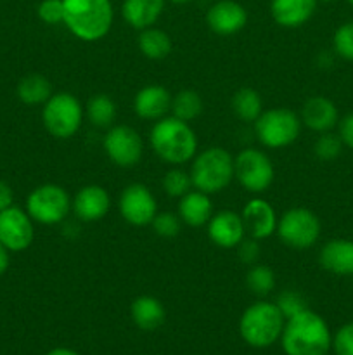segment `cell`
Segmentation results:
<instances>
[{
    "instance_id": "cell-22",
    "label": "cell",
    "mask_w": 353,
    "mask_h": 355,
    "mask_svg": "<svg viewBox=\"0 0 353 355\" xmlns=\"http://www.w3.org/2000/svg\"><path fill=\"white\" fill-rule=\"evenodd\" d=\"M179 217L182 224L190 227H203L213 217V205L210 194L201 191H189L185 196L180 198Z\"/></svg>"
},
{
    "instance_id": "cell-1",
    "label": "cell",
    "mask_w": 353,
    "mask_h": 355,
    "mask_svg": "<svg viewBox=\"0 0 353 355\" xmlns=\"http://www.w3.org/2000/svg\"><path fill=\"white\" fill-rule=\"evenodd\" d=\"M280 345L286 355H327L332 349L331 329L322 315L307 309L286 319Z\"/></svg>"
},
{
    "instance_id": "cell-9",
    "label": "cell",
    "mask_w": 353,
    "mask_h": 355,
    "mask_svg": "<svg viewBox=\"0 0 353 355\" xmlns=\"http://www.w3.org/2000/svg\"><path fill=\"white\" fill-rule=\"evenodd\" d=\"M277 236L293 250H310L318 241L322 232L320 220L308 208L294 207L284 211L277 220Z\"/></svg>"
},
{
    "instance_id": "cell-33",
    "label": "cell",
    "mask_w": 353,
    "mask_h": 355,
    "mask_svg": "<svg viewBox=\"0 0 353 355\" xmlns=\"http://www.w3.org/2000/svg\"><path fill=\"white\" fill-rule=\"evenodd\" d=\"M152 229L159 238H175L179 236L180 229H182V220L176 214L172 211H163V214H156V217L151 222Z\"/></svg>"
},
{
    "instance_id": "cell-38",
    "label": "cell",
    "mask_w": 353,
    "mask_h": 355,
    "mask_svg": "<svg viewBox=\"0 0 353 355\" xmlns=\"http://www.w3.org/2000/svg\"><path fill=\"white\" fill-rule=\"evenodd\" d=\"M237 255L239 260H241L242 263H246V266H255V263H258L260 255H262V248H260L258 245V239H242L237 245Z\"/></svg>"
},
{
    "instance_id": "cell-34",
    "label": "cell",
    "mask_w": 353,
    "mask_h": 355,
    "mask_svg": "<svg viewBox=\"0 0 353 355\" xmlns=\"http://www.w3.org/2000/svg\"><path fill=\"white\" fill-rule=\"evenodd\" d=\"M277 307L280 309V312H282V315L286 319L293 318V315L300 314V312L307 311L308 305H307V300H305V297L301 293H298V291L294 290H286L282 291V293L277 297Z\"/></svg>"
},
{
    "instance_id": "cell-45",
    "label": "cell",
    "mask_w": 353,
    "mask_h": 355,
    "mask_svg": "<svg viewBox=\"0 0 353 355\" xmlns=\"http://www.w3.org/2000/svg\"><path fill=\"white\" fill-rule=\"evenodd\" d=\"M348 2H350V6H352V7H353V0H348Z\"/></svg>"
},
{
    "instance_id": "cell-24",
    "label": "cell",
    "mask_w": 353,
    "mask_h": 355,
    "mask_svg": "<svg viewBox=\"0 0 353 355\" xmlns=\"http://www.w3.org/2000/svg\"><path fill=\"white\" fill-rule=\"evenodd\" d=\"M166 0H125L121 14L127 24L135 30L151 28L165 10Z\"/></svg>"
},
{
    "instance_id": "cell-15",
    "label": "cell",
    "mask_w": 353,
    "mask_h": 355,
    "mask_svg": "<svg viewBox=\"0 0 353 355\" xmlns=\"http://www.w3.org/2000/svg\"><path fill=\"white\" fill-rule=\"evenodd\" d=\"M111 210V198L102 186L90 184L82 187L71 200V211L82 222L102 220Z\"/></svg>"
},
{
    "instance_id": "cell-5",
    "label": "cell",
    "mask_w": 353,
    "mask_h": 355,
    "mask_svg": "<svg viewBox=\"0 0 353 355\" xmlns=\"http://www.w3.org/2000/svg\"><path fill=\"white\" fill-rule=\"evenodd\" d=\"M192 187L206 194L221 193L234 179V158L224 148H208L192 158Z\"/></svg>"
},
{
    "instance_id": "cell-8",
    "label": "cell",
    "mask_w": 353,
    "mask_h": 355,
    "mask_svg": "<svg viewBox=\"0 0 353 355\" xmlns=\"http://www.w3.org/2000/svg\"><path fill=\"white\" fill-rule=\"evenodd\" d=\"M26 211L31 220L42 225L61 224L71 211V198L57 184H42L35 187L26 200Z\"/></svg>"
},
{
    "instance_id": "cell-17",
    "label": "cell",
    "mask_w": 353,
    "mask_h": 355,
    "mask_svg": "<svg viewBox=\"0 0 353 355\" xmlns=\"http://www.w3.org/2000/svg\"><path fill=\"white\" fill-rule=\"evenodd\" d=\"M246 231L241 215L230 210L213 214L208 222V238L215 246L221 250L235 248L244 239Z\"/></svg>"
},
{
    "instance_id": "cell-7",
    "label": "cell",
    "mask_w": 353,
    "mask_h": 355,
    "mask_svg": "<svg viewBox=\"0 0 353 355\" xmlns=\"http://www.w3.org/2000/svg\"><path fill=\"white\" fill-rule=\"evenodd\" d=\"M253 125L260 144L270 149L287 148L296 141L301 132V118L287 107L263 111Z\"/></svg>"
},
{
    "instance_id": "cell-44",
    "label": "cell",
    "mask_w": 353,
    "mask_h": 355,
    "mask_svg": "<svg viewBox=\"0 0 353 355\" xmlns=\"http://www.w3.org/2000/svg\"><path fill=\"white\" fill-rule=\"evenodd\" d=\"M320 2H334V0H320Z\"/></svg>"
},
{
    "instance_id": "cell-10",
    "label": "cell",
    "mask_w": 353,
    "mask_h": 355,
    "mask_svg": "<svg viewBox=\"0 0 353 355\" xmlns=\"http://www.w3.org/2000/svg\"><path fill=\"white\" fill-rule=\"evenodd\" d=\"M275 168L263 151L248 148L234 158V179L253 194H262L272 186Z\"/></svg>"
},
{
    "instance_id": "cell-12",
    "label": "cell",
    "mask_w": 353,
    "mask_h": 355,
    "mask_svg": "<svg viewBox=\"0 0 353 355\" xmlns=\"http://www.w3.org/2000/svg\"><path fill=\"white\" fill-rule=\"evenodd\" d=\"M118 210L127 224L134 227H145L151 225L152 218L158 214V201L144 184H130L121 193Z\"/></svg>"
},
{
    "instance_id": "cell-13",
    "label": "cell",
    "mask_w": 353,
    "mask_h": 355,
    "mask_svg": "<svg viewBox=\"0 0 353 355\" xmlns=\"http://www.w3.org/2000/svg\"><path fill=\"white\" fill-rule=\"evenodd\" d=\"M35 238L33 220L26 210L9 207L0 211V243L10 253L24 252L31 246Z\"/></svg>"
},
{
    "instance_id": "cell-4",
    "label": "cell",
    "mask_w": 353,
    "mask_h": 355,
    "mask_svg": "<svg viewBox=\"0 0 353 355\" xmlns=\"http://www.w3.org/2000/svg\"><path fill=\"white\" fill-rule=\"evenodd\" d=\"M286 318L275 302L260 300L249 305L239 319V335L255 349H266L279 342Z\"/></svg>"
},
{
    "instance_id": "cell-41",
    "label": "cell",
    "mask_w": 353,
    "mask_h": 355,
    "mask_svg": "<svg viewBox=\"0 0 353 355\" xmlns=\"http://www.w3.org/2000/svg\"><path fill=\"white\" fill-rule=\"evenodd\" d=\"M9 250L6 248V246L0 243V276H3L6 274V270L9 269V263H10V259H9Z\"/></svg>"
},
{
    "instance_id": "cell-36",
    "label": "cell",
    "mask_w": 353,
    "mask_h": 355,
    "mask_svg": "<svg viewBox=\"0 0 353 355\" xmlns=\"http://www.w3.org/2000/svg\"><path fill=\"white\" fill-rule=\"evenodd\" d=\"M37 14L45 24H59L64 21V3L62 0H42L37 7Z\"/></svg>"
},
{
    "instance_id": "cell-29",
    "label": "cell",
    "mask_w": 353,
    "mask_h": 355,
    "mask_svg": "<svg viewBox=\"0 0 353 355\" xmlns=\"http://www.w3.org/2000/svg\"><path fill=\"white\" fill-rule=\"evenodd\" d=\"M172 116L182 121H192L203 113V97L192 89H183L172 97Z\"/></svg>"
},
{
    "instance_id": "cell-11",
    "label": "cell",
    "mask_w": 353,
    "mask_h": 355,
    "mask_svg": "<svg viewBox=\"0 0 353 355\" xmlns=\"http://www.w3.org/2000/svg\"><path fill=\"white\" fill-rule=\"evenodd\" d=\"M104 151L107 158L121 168H132L144 155L141 134L128 125H113L104 135Z\"/></svg>"
},
{
    "instance_id": "cell-18",
    "label": "cell",
    "mask_w": 353,
    "mask_h": 355,
    "mask_svg": "<svg viewBox=\"0 0 353 355\" xmlns=\"http://www.w3.org/2000/svg\"><path fill=\"white\" fill-rule=\"evenodd\" d=\"M172 107V94L163 85H145L135 94L134 111L142 120L158 121Z\"/></svg>"
},
{
    "instance_id": "cell-23",
    "label": "cell",
    "mask_w": 353,
    "mask_h": 355,
    "mask_svg": "<svg viewBox=\"0 0 353 355\" xmlns=\"http://www.w3.org/2000/svg\"><path fill=\"white\" fill-rule=\"evenodd\" d=\"M130 318L134 324L142 331H156L165 324L166 311L156 297L142 295L132 302Z\"/></svg>"
},
{
    "instance_id": "cell-14",
    "label": "cell",
    "mask_w": 353,
    "mask_h": 355,
    "mask_svg": "<svg viewBox=\"0 0 353 355\" xmlns=\"http://www.w3.org/2000/svg\"><path fill=\"white\" fill-rule=\"evenodd\" d=\"M241 218L246 234L258 241L270 238L277 231V220H279L272 205L263 198L249 200L242 208Z\"/></svg>"
},
{
    "instance_id": "cell-39",
    "label": "cell",
    "mask_w": 353,
    "mask_h": 355,
    "mask_svg": "<svg viewBox=\"0 0 353 355\" xmlns=\"http://www.w3.org/2000/svg\"><path fill=\"white\" fill-rule=\"evenodd\" d=\"M339 137H341L343 144L346 148L353 149V113L346 114L341 121H339Z\"/></svg>"
},
{
    "instance_id": "cell-40",
    "label": "cell",
    "mask_w": 353,
    "mask_h": 355,
    "mask_svg": "<svg viewBox=\"0 0 353 355\" xmlns=\"http://www.w3.org/2000/svg\"><path fill=\"white\" fill-rule=\"evenodd\" d=\"M14 203V191L7 182L0 180V211L7 210Z\"/></svg>"
},
{
    "instance_id": "cell-27",
    "label": "cell",
    "mask_w": 353,
    "mask_h": 355,
    "mask_svg": "<svg viewBox=\"0 0 353 355\" xmlns=\"http://www.w3.org/2000/svg\"><path fill=\"white\" fill-rule=\"evenodd\" d=\"M235 116L246 123H255L256 118L263 113V101L258 90L251 87H242L232 96L230 103Z\"/></svg>"
},
{
    "instance_id": "cell-20",
    "label": "cell",
    "mask_w": 353,
    "mask_h": 355,
    "mask_svg": "<svg viewBox=\"0 0 353 355\" xmlns=\"http://www.w3.org/2000/svg\"><path fill=\"white\" fill-rule=\"evenodd\" d=\"M318 262L322 269L336 276H353V241L331 239L322 246Z\"/></svg>"
},
{
    "instance_id": "cell-28",
    "label": "cell",
    "mask_w": 353,
    "mask_h": 355,
    "mask_svg": "<svg viewBox=\"0 0 353 355\" xmlns=\"http://www.w3.org/2000/svg\"><path fill=\"white\" fill-rule=\"evenodd\" d=\"M116 104L106 94L90 97L85 106V114L90 123L97 128H111L116 121Z\"/></svg>"
},
{
    "instance_id": "cell-16",
    "label": "cell",
    "mask_w": 353,
    "mask_h": 355,
    "mask_svg": "<svg viewBox=\"0 0 353 355\" xmlns=\"http://www.w3.org/2000/svg\"><path fill=\"white\" fill-rule=\"evenodd\" d=\"M206 23L213 33L228 37L235 35L248 23V10L234 0H220L213 3L206 14Z\"/></svg>"
},
{
    "instance_id": "cell-35",
    "label": "cell",
    "mask_w": 353,
    "mask_h": 355,
    "mask_svg": "<svg viewBox=\"0 0 353 355\" xmlns=\"http://www.w3.org/2000/svg\"><path fill=\"white\" fill-rule=\"evenodd\" d=\"M334 52L346 61H353V23H345L332 37Z\"/></svg>"
},
{
    "instance_id": "cell-2",
    "label": "cell",
    "mask_w": 353,
    "mask_h": 355,
    "mask_svg": "<svg viewBox=\"0 0 353 355\" xmlns=\"http://www.w3.org/2000/svg\"><path fill=\"white\" fill-rule=\"evenodd\" d=\"M149 141L158 158L175 166L190 162L197 153L196 132L187 121L175 116H165L156 121Z\"/></svg>"
},
{
    "instance_id": "cell-25",
    "label": "cell",
    "mask_w": 353,
    "mask_h": 355,
    "mask_svg": "<svg viewBox=\"0 0 353 355\" xmlns=\"http://www.w3.org/2000/svg\"><path fill=\"white\" fill-rule=\"evenodd\" d=\"M16 92L21 103L28 106H38V104L47 103L48 97L52 96V85L47 76L40 73H31L19 80Z\"/></svg>"
},
{
    "instance_id": "cell-37",
    "label": "cell",
    "mask_w": 353,
    "mask_h": 355,
    "mask_svg": "<svg viewBox=\"0 0 353 355\" xmlns=\"http://www.w3.org/2000/svg\"><path fill=\"white\" fill-rule=\"evenodd\" d=\"M332 350L336 355H353V322H346L332 336Z\"/></svg>"
},
{
    "instance_id": "cell-26",
    "label": "cell",
    "mask_w": 353,
    "mask_h": 355,
    "mask_svg": "<svg viewBox=\"0 0 353 355\" xmlns=\"http://www.w3.org/2000/svg\"><path fill=\"white\" fill-rule=\"evenodd\" d=\"M138 49H141L142 55L152 61H159V59L168 58L172 52V38L166 31L159 30V28H145L141 30L138 35Z\"/></svg>"
},
{
    "instance_id": "cell-42",
    "label": "cell",
    "mask_w": 353,
    "mask_h": 355,
    "mask_svg": "<svg viewBox=\"0 0 353 355\" xmlns=\"http://www.w3.org/2000/svg\"><path fill=\"white\" fill-rule=\"evenodd\" d=\"M45 355H80L76 350L73 349H66V347H57V349H52L48 350Z\"/></svg>"
},
{
    "instance_id": "cell-6",
    "label": "cell",
    "mask_w": 353,
    "mask_h": 355,
    "mask_svg": "<svg viewBox=\"0 0 353 355\" xmlns=\"http://www.w3.org/2000/svg\"><path fill=\"white\" fill-rule=\"evenodd\" d=\"M85 107L69 92H57L48 97L42 110V120L48 134L55 139H69L80 130Z\"/></svg>"
},
{
    "instance_id": "cell-19",
    "label": "cell",
    "mask_w": 353,
    "mask_h": 355,
    "mask_svg": "<svg viewBox=\"0 0 353 355\" xmlns=\"http://www.w3.org/2000/svg\"><path fill=\"white\" fill-rule=\"evenodd\" d=\"M301 123L310 130L324 134L338 125L339 113L336 104L324 96H314L301 107Z\"/></svg>"
},
{
    "instance_id": "cell-32",
    "label": "cell",
    "mask_w": 353,
    "mask_h": 355,
    "mask_svg": "<svg viewBox=\"0 0 353 355\" xmlns=\"http://www.w3.org/2000/svg\"><path fill=\"white\" fill-rule=\"evenodd\" d=\"M343 141L339 135L332 134V132H324L318 135V139L314 144V153L318 159L322 162H332L338 158L343 151Z\"/></svg>"
},
{
    "instance_id": "cell-3",
    "label": "cell",
    "mask_w": 353,
    "mask_h": 355,
    "mask_svg": "<svg viewBox=\"0 0 353 355\" xmlns=\"http://www.w3.org/2000/svg\"><path fill=\"white\" fill-rule=\"evenodd\" d=\"M69 31L82 42H97L109 33L114 10L111 0H62Z\"/></svg>"
},
{
    "instance_id": "cell-43",
    "label": "cell",
    "mask_w": 353,
    "mask_h": 355,
    "mask_svg": "<svg viewBox=\"0 0 353 355\" xmlns=\"http://www.w3.org/2000/svg\"><path fill=\"white\" fill-rule=\"evenodd\" d=\"M168 2L175 3V6H183V3H189V2H192V0H168Z\"/></svg>"
},
{
    "instance_id": "cell-31",
    "label": "cell",
    "mask_w": 353,
    "mask_h": 355,
    "mask_svg": "<svg viewBox=\"0 0 353 355\" xmlns=\"http://www.w3.org/2000/svg\"><path fill=\"white\" fill-rule=\"evenodd\" d=\"M192 187V179H190V173H187L182 168H172L165 173L163 177V189L168 196L172 198H182Z\"/></svg>"
},
{
    "instance_id": "cell-30",
    "label": "cell",
    "mask_w": 353,
    "mask_h": 355,
    "mask_svg": "<svg viewBox=\"0 0 353 355\" xmlns=\"http://www.w3.org/2000/svg\"><path fill=\"white\" fill-rule=\"evenodd\" d=\"M246 286L256 297H266L275 288V274H273V270L269 266L255 263L248 270V274H246Z\"/></svg>"
},
{
    "instance_id": "cell-21",
    "label": "cell",
    "mask_w": 353,
    "mask_h": 355,
    "mask_svg": "<svg viewBox=\"0 0 353 355\" xmlns=\"http://www.w3.org/2000/svg\"><path fill=\"white\" fill-rule=\"evenodd\" d=\"M318 0H270V14L282 28H300L314 16Z\"/></svg>"
}]
</instances>
